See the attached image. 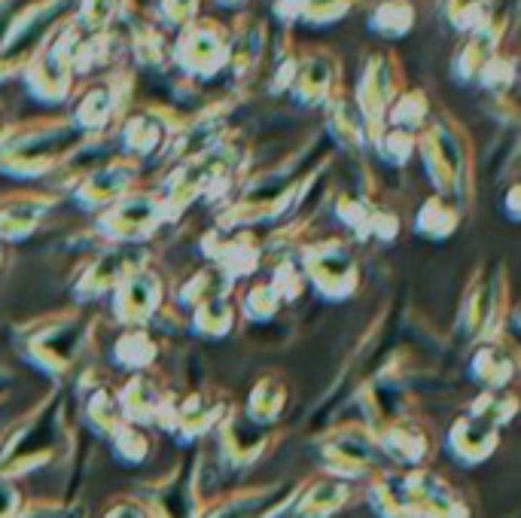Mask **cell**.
<instances>
[{
    "label": "cell",
    "instance_id": "53",
    "mask_svg": "<svg viewBox=\"0 0 521 518\" xmlns=\"http://www.w3.org/2000/svg\"><path fill=\"white\" fill-rule=\"evenodd\" d=\"M516 196H518V189H516V187H512V189H509V198H507V211H509V216H512V220H518V207H516Z\"/></svg>",
    "mask_w": 521,
    "mask_h": 518
},
{
    "label": "cell",
    "instance_id": "32",
    "mask_svg": "<svg viewBox=\"0 0 521 518\" xmlns=\"http://www.w3.org/2000/svg\"><path fill=\"white\" fill-rule=\"evenodd\" d=\"M460 207L455 198H445V196H433L418 207V216H415V229L421 232L424 238H433V241H442V238H451L460 225Z\"/></svg>",
    "mask_w": 521,
    "mask_h": 518
},
{
    "label": "cell",
    "instance_id": "4",
    "mask_svg": "<svg viewBox=\"0 0 521 518\" xmlns=\"http://www.w3.org/2000/svg\"><path fill=\"white\" fill-rule=\"evenodd\" d=\"M317 451L323 457L326 475H335V479L344 482L393 470V464L388 461V455L378 446L375 433L366 424H344V427L330 430L321 439Z\"/></svg>",
    "mask_w": 521,
    "mask_h": 518
},
{
    "label": "cell",
    "instance_id": "21",
    "mask_svg": "<svg viewBox=\"0 0 521 518\" xmlns=\"http://www.w3.org/2000/svg\"><path fill=\"white\" fill-rule=\"evenodd\" d=\"M217 427H220L217 433H220L223 461L235 466V470L254 466L259 457L265 455L268 442H272V430L256 427V424H250L247 417L238 415V412H226Z\"/></svg>",
    "mask_w": 521,
    "mask_h": 518
},
{
    "label": "cell",
    "instance_id": "20",
    "mask_svg": "<svg viewBox=\"0 0 521 518\" xmlns=\"http://www.w3.org/2000/svg\"><path fill=\"white\" fill-rule=\"evenodd\" d=\"M125 104V86L122 77H111L104 82H95L89 91H82L77 107H73L71 122L77 125L86 138H101L107 125L116 120V113Z\"/></svg>",
    "mask_w": 521,
    "mask_h": 518
},
{
    "label": "cell",
    "instance_id": "47",
    "mask_svg": "<svg viewBox=\"0 0 521 518\" xmlns=\"http://www.w3.org/2000/svg\"><path fill=\"white\" fill-rule=\"evenodd\" d=\"M19 518H89L82 504H62V500H37L24 504Z\"/></svg>",
    "mask_w": 521,
    "mask_h": 518
},
{
    "label": "cell",
    "instance_id": "50",
    "mask_svg": "<svg viewBox=\"0 0 521 518\" xmlns=\"http://www.w3.org/2000/svg\"><path fill=\"white\" fill-rule=\"evenodd\" d=\"M156 15L168 24V28L183 31L187 24H192L198 19V4H162Z\"/></svg>",
    "mask_w": 521,
    "mask_h": 518
},
{
    "label": "cell",
    "instance_id": "35",
    "mask_svg": "<svg viewBox=\"0 0 521 518\" xmlns=\"http://www.w3.org/2000/svg\"><path fill=\"white\" fill-rule=\"evenodd\" d=\"M82 412H86V421L104 436H113L116 430L125 424L122 406L116 390H111L107 384H95V388L86 394V403H82Z\"/></svg>",
    "mask_w": 521,
    "mask_h": 518
},
{
    "label": "cell",
    "instance_id": "24",
    "mask_svg": "<svg viewBox=\"0 0 521 518\" xmlns=\"http://www.w3.org/2000/svg\"><path fill=\"white\" fill-rule=\"evenodd\" d=\"M351 500V484L335 475H317L308 484H302L290 513L296 518H333L342 513Z\"/></svg>",
    "mask_w": 521,
    "mask_h": 518
},
{
    "label": "cell",
    "instance_id": "51",
    "mask_svg": "<svg viewBox=\"0 0 521 518\" xmlns=\"http://www.w3.org/2000/svg\"><path fill=\"white\" fill-rule=\"evenodd\" d=\"M22 509H24V497L19 484H15V479L0 475V518H19Z\"/></svg>",
    "mask_w": 521,
    "mask_h": 518
},
{
    "label": "cell",
    "instance_id": "42",
    "mask_svg": "<svg viewBox=\"0 0 521 518\" xmlns=\"http://www.w3.org/2000/svg\"><path fill=\"white\" fill-rule=\"evenodd\" d=\"M272 290L277 293V299H281V305L284 302H296V299L305 293V272H302V265H299V259H277V265H275V274H272Z\"/></svg>",
    "mask_w": 521,
    "mask_h": 518
},
{
    "label": "cell",
    "instance_id": "43",
    "mask_svg": "<svg viewBox=\"0 0 521 518\" xmlns=\"http://www.w3.org/2000/svg\"><path fill=\"white\" fill-rule=\"evenodd\" d=\"M372 140H375L378 153L393 165H406L418 149V135L402 131V129H381Z\"/></svg>",
    "mask_w": 521,
    "mask_h": 518
},
{
    "label": "cell",
    "instance_id": "8",
    "mask_svg": "<svg viewBox=\"0 0 521 518\" xmlns=\"http://www.w3.org/2000/svg\"><path fill=\"white\" fill-rule=\"evenodd\" d=\"M165 220L168 216L159 189H131L116 205L101 211L98 229L116 245H140L144 238L156 235Z\"/></svg>",
    "mask_w": 521,
    "mask_h": 518
},
{
    "label": "cell",
    "instance_id": "15",
    "mask_svg": "<svg viewBox=\"0 0 521 518\" xmlns=\"http://www.w3.org/2000/svg\"><path fill=\"white\" fill-rule=\"evenodd\" d=\"M138 180V162L129 156L104 158L98 168H92L77 187H73V198L82 211H107L111 205L129 196Z\"/></svg>",
    "mask_w": 521,
    "mask_h": 518
},
{
    "label": "cell",
    "instance_id": "2",
    "mask_svg": "<svg viewBox=\"0 0 521 518\" xmlns=\"http://www.w3.org/2000/svg\"><path fill=\"white\" fill-rule=\"evenodd\" d=\"M418 149L424 156V168L433 180L436 196L455 198L464 207L473 192V153L464 129L451 120H436L418 138Z\"/></svg>",
    "mask_w": 521,
    "mask_h": 518
},
{
    "label": "cell",
    "instance_id": "22",
    "mask_svg": "<svg viewBox=\"0 0 521 518\" xmlns=\"http://www.w3.org/2000/svg\"><path fill=\"white\" fill-rule=\"evenodd\" d=\"M174 131H178V125H174L168 107H147V110L131 113L125 120L120 140L129 158L134 156V162H138V158H150L159 149H165Z\"/></svg>",
    "mask_w": 521,
    "mask_h": 518
},
{
    "label": "cell",
    "instance_id": "13",
    "mask_svg": "<svg viewBox=\"0 0 521 518\" xmlns=\"http://www.w3.org/2000/svg\"><path fill=\"white\" fill-rule=\"evenodd\" d=\"M299 488L302 482H272L235 491L229 497L214 500L211 506H201L198 518H277L293 506Z\"/></svg>",
    "mask_w": 521,
    "mask_h": 518
},
{
    "label": "cell",
    "instance_id": "7",
    "mask_svg": "<svg viewBox=\"0 0 521 518\" xmlns=\"http://www.w3.org/2000/svg\"><path fill=\"white\" fill-rule=\"evenodd\" d=\"M89 336V323L82 314H58L46 317L24 336V354L43 372L62 375L80 357Z\"/></svg>",
    "mask_w": 521,
    "mask_h": 518
},
{
    "label": "cell",
    "instance_id": "39",
    "mask_svg": "<svg viewBox=\"0 0 521 518\" xmlns=\"http://www.w3.org/2000/svg\"><path fill=\"white\" fill-rule=\"evenodd\" d=\"M131 53H134V58H138L140 64H147V68H162L165 55H168V46H165L162 31H159L156 24L147 22V19H134V28H131Z\"/></svg>",
    "mask_w": 521,
    "mask_h": 518
},
{
    "label": "cell",
    "instance_id": "45",
    "mask_svg": "<svg viewBox=\"0 0 521 518\" xmlns=\"http://www.w3.org/2000/svg\"><path fill=\"white\" fill-rule=\"evenodd\" d=\"M445 15H449V22L455 24V28L460 31V34H473V31H478L482 24H488L494 15L497 13H491L494 6L488 4H451V6H445Z\"/></svg>",
    "mask_w": 521,
    "mask_h": 518
},
{
    "label": "cell",
    "instance_id": "25",
    "mask_svg": "<svg viewBox=\"0 0 521 518\" xmlns=\"http://www.w3.org/2000/svg\"><path fill=\"white\" fill-rule=\"evenodd\" d=\"M265 24L256 15H245L235 24V31H229V64L226 68H232V77L238 82L254 77L265 58Z\"/></svg>",
    "mask_w": 521,
    "mask_h": 518
},
{
    "label": "cell",
    "instance_id": "6",
    "mask_svg": "<svg viewBox=\"0 0 521 518\" xmlns=\"http://www.w3.org/2000/svg\"><path fill=\"white\" fill-rule=\"evenodd\" d=\"M73 37H77V24L64 22L62 28H53L46 40L40 43L37 53L31 55V62L24 64V80L34 95L46 104H58L67 98V91L73 86V64H71V49Z\"/></svg>",
    "mask_w": 521,
    "mask_h": 518
},
{
    "label": "cell",
    "instance_id": "49",
    "mask_svg": "<svg viewBox=\"0 0 521 518\" xmlns=\"http://www.w3.org/2000/svg\"><path fill=\"white\" fill-rule=\"evenodd\" d=\"M348 10H351V4H302L299 19L305 24H326V22L342 19Z\"/></svg>",
    "mask_w": 521,
    "mask_h": 518
},
{
    "label": "cell",
    "instance_id": "31",
    "mask_svg": "<svg viewBox=\"0 0 521 518\" xmlns=\"http://www.w3.org/2000/svg\"><path fill=\"white\" fill-rule=\"evenodd\" d=\"M326 120H330V135L348 149H363L369 140H372L351 95H342L339 91V95L326 104Z\"/></svg>",
    "mask_w": 521,
    "mask_h": 518
},
{
    "label": "cell",
    "instance_id": "52",
    "mask_svg": "<svg viewBox=\"0 0 521 518\" xmlns=\"http://www.w3.org/2000/svg\"><path fill=\"white\" fill-rule=\"evenodd\" d=\"M101 518H150V515H147V506L140 504V500L122 497V500H116V504Z\"/></svg>",
    "mask_w": 521,
    "mask_h": 518
},
{
    "label": "cell",
    "instance_id": "17",
    "mask_svg": "<svg viewBox=\"0 0 521 518\" xmlns=\"http://www.w3.org/2000/svg\"><path fill=\"white\" fill-rule=\"evenodd\" d=\"M140 265H147V256L138 245H116V247L101 250L86 265V272H82V278L77 283V299L80 302H92V299L98 296L113 293L116 283L129 272L140 269Z\"/></svg>",
    "mask_w": 521,
    "mask_h": 518
},
{
    "label": "cell",
    "instance_id": "34",
    "mask_svg": "<svg viewBox=\"0 0 521 518\" xmlns=\"http://www.w3.org/2000/svg\"><path fill=\"white\" fill-rule=\"evenodd\" d=\"M156 354H159V345L147 327H129L113 341V360L120 363L122 369H131V372H144L147 366L156 360Z\"/></svg>",
    "mask_w": 521,
    "mask_h": 518
},
{
    "label": "cell",
    "instance_id": "38",
    "mask_svg": "<svg viewBox=\"0 0 521 518\" xmlns=\"http://www.w3.org/2000/svg\"><path fill=\"white\" fill-rule=\"evenodd\" d=\"M192 327H196L201 336L220 339L235 327V305L229 302V296L220 299H207L198 308H192Z\"/></svg>",
    "mask_w": 521,
    "mask_h": 518
},
{
    "label": "cell",
    "instance_id": "28",
    "mask_svg": "<svg viewBox=\"0 0 521 518\" xmlns=\"http://www.w3.org/2000/svg\"><path fill=\"white\" fill-rule=\"evenodd\" d=\"M116 397H120L122 415L129 424H138V427H153V424H159V412H162V403H165V390L159 388V381L153 379V375L134 372Z\"/></svg>",
    "mask_w": 521,
    "mask_h": 518
},
{
    "label": "cell",
    "instance_id": "29",
    "mask_svg": "<svg viewBox=\"0 0 521 518\" xmlns=\"http://www.w3.org/2000/svg\"><path fill=\"white\" fill-rule=\"evenodd\" d=\"M49 207H53V198L37 196V192H19L0 202V241H24L40 225Z\"/></svg>",
    "mask_w": 521,
    "mask_h": 518
},
{
    "label": "cell",
    "instance_id": "18",
    "mask_svg": "<svg viewBox=\"0 0 521 518\" xmlns=\"http://www.w3.org/2000/svg\"><path fill=\"white\" fill-rule=\"evenodd\" d=\"M201 247L211 256V265L226 272L232 281L254 274L263 259V245L247 229H214L211 235H205Z\"/></svg>",
    "mask_w": 521,
    "mask_h": 518
},
{
    "label": "cell",
    "instance_id": "36",
    "mask_svg": "<svg viewBox=\"0 0 521 518\" xmlns=\"http://www.w3.org/2000/svg\"><path fill=\"white\" fill-rule=\"evenodd\" d=\"M384 120L391 122V129H402L415 135L421 125L430 120V98H427L424 89H406L393 98V104L388 107V116Z\"/></svg>",
    "mask_w": 521,
    "mask_h": 518
},
{
    "label": "cell",
    "instance_id": "41",
    "mask_svg": "<svg viewBox=\"0 0 521 518\" xmlns=\"http://www.w3.org/2000/svg\"><path fill=\"white\" fill-rule=\"evenodd\" d=\"M113 442V455L120 457L122 464H144L150 457V433L147 427H138V424L125 421L120 430L111 436Z\"/></svg>",
    "mask_w": 521,
    "mask_h": 518
},
{
    "label": "cell",
    "instance_id": "33",
    "mask_svg": "<svg viewBox=\"0 0 521 518\" xmlns=\"http://www.w3.org/2000/svg\"><path fill=\"white\" fill-rule=\"evenodd\" d=\"M235 287V281L229 278L226 272H220L217 265H205V269L192 272L183 287L178 290V305L180 308H198L201 302L207 299H220V296H229Z\"/></svg>",
    "mask_w": 521,
    "mask_h": 518
},
{
    "label": "cell",
    "instance_id": "27",
    "mask_svg": "<svg viewBox=\"0 0 521 518\" xmlns=\"http://www.w3.org/2000/svg\"><path fill=\"white\" fill-rule=\"evenodd\" d=\"M500 40H503V15L497 13L488 24H482L478 31H473V34L464 37V43H460L455 62H451L455 77L460 82H473L478 77V71H482L485 64L497 55Z\"/></svg>",
    "mask_w": 521,
    "mask_h": 518
},
{
    "label": "cell",
    "instance_id": "9",
    "mask_svg": "<svg viewBox=\"0 0 521 518\" xmlns=\"http://www.w3.org/2000/svg\"><path fill=\"white\" fill-rule=\"evenodd\" d=\"M174 62L192 80H211L229 64V31L214 19H196L180 31Z\"/></svg>",
    "mask_w": 521,
    "mask_h": 518
},
{
    "label": "cell",
    "instance_id": "40",
    "mask_svg": "<svg viewBox=\"0 0 521 518\" xmlns=\"http://www.w3.org/2000/svg\"><path fill=\"white\" fill-rule=\"evenodd\" d=\"M411 24H415V6L411 4H381L369 15V28L388 40L406 37Z\"/></svg>",
    "mask_w": 521,
    "mask_h": 518
},
{
    "label": "cell",
    "instance_id": "14",
    "mask_svg": "<svg viewBox=\"0 0 521 518\" xmlns=\"http://www.w3.org/2000/svg\"><path fill=\"white\" fill-rule=\"evenodd\" d=\"M162 296H165V283L162 278L140 265V269L129 272L125 278L116 283L113 290V314L116 321L129 327H147L153 317L162 312Z\"/></svg>",
    "mask_w": 521,
    "mask_h": 518
},
{
    "label": "cell",
    "instance_id": "26",
    "mask_svg": "<svg viewBox=\"0 0 521 518\" xmlns=\"http://www.w3.org/2000/svg\"><path fill=\"white\" fill-rule=\"evenodd\" d=\"M516 369H518L516 354L500 339L476 341L473 354H469V375L485 390H507V384L516 379Z\"/></svg>",
    "mask_w": 521,
    "mask_h": 518
},
{
    "label": "cell",
    "instance_id": "46",
    "mask_svg": "<svg viewBox=\"0 0 521 518\" xmlns=\"http://www.w3.org/2000/svg\"><path fill=\"white\" fill-rule=\"evenodd\" d=\"M478 82L488 91H507L516 86V58L494 55L482 71H478Z\"/></svg>",
    "mask_w": 521,
    "mask_h": 518
},
{
    "label": "cell",
    "instance_id": "5",
    "mask_svg": "<svg viewBox=\"0 0 521 518\" xmlns=\"http://www.w3.org/2000/svg\"><path fill=\"white\" fill-rule=\"evenodd\" d=\"M299 265L305 272V281L314 283V290L323 299L342 302L354 296L360 283V265L354 256V247L344 238H317L299 247Z\"/></svg>",
    "mask_w": 521,
    "mask_h": 518
},
{
    "label": "cell",
    "instance_id": "16",
    "mask_svg": "<svg viewBox=\"0 0 521 518\" xmlns=\"http://www.w3.org/2000/svg\"><path fill=\"white\" fill-rule=\"evenodd\" d=\"M339 58L323 46H311L305 53H299L296 77H293L290 91L296 95L302 107H323L339 95Z\"/></svg>",
    "mask_w": 521,
    "mask_h": 518
},
{
    "label": "cell",
    "instance_id": "12",
    "mask_svg": "<svg viewBox=\"0 0 521 518\" xmlns=\"http://www.w3.org/2000/svg\"><path fill=\"white\" fill-rule=\"evenodd\" d=\"M402 91L400 86V68L397 58L388 53H372L366 58L363 73H360V86L354 91V104L360 116H363L369 138H375L384 125V116H388V107L393 104Z\"/></svg>",
    "mask_w": 521,
    "mask_h": 518
},
{
    "label": "cell",
    "instance_id": "10",
    "mask_svg": "<svg viewBox=\"0 0 521 518\" xmlns=\"http://www.w3.org/2000/svg\"><path fill=\"white\" fill-rule=\"evenodd\" d=\"M503 296H507V278H503V265H488L485 272H478L476 283L469 287V293L460 305L458 330L464 339H497L494 323H503Z\"/></svg>",
    "mask_w": 521,
    "mask_h": 518
},
{
    "label": "cell",
    "instance_id": "3",
    "mask_svg": "<svg viewBox=\"0 0 521 518\" xmlns=\"http://www.w3.org/2000/svg\"><path fill=\"white\" fill-rule=\"evenodd\" d=\"M62 427H64V397H53L40 408H34L19 427L6 436L4 446H0V475L15 479V475L46 466L55 457L58 442H62Z\"/></svg>",
    "mask_w": 521,
    "mask_h": 518
},
{
    "label": "cell",
    "instance_id": "30",
    "mask_svg": "<svg viewBox=\"0 0 521 518\" xmlns=\"http://www.w3.org/2000/svg\"><path fill=\"white\" fill-rule=\"evenodd\" d=\"M284 408H287V384L277 379V375H263L247 397L245 417L250 424H256V427L272 430L281 421Z\"/></svg>",
    "mask_w": 521,
    "mask_h": 518
},
{
    "label": "cell",
    "instance_id": "23",
    "mask_svg": "<svg viewBox=\"0 0 521 518\" xmlns=\"http://www.w3.org/2000/svg\"><path fill=\"white\" fill-rule=\"evenodd\" d=\"M497 442H500L497 427L478 421V417H469L464 412L449 430V455L455 457L458 464L476 466V464L488 461L494 451H497Z\"/></svg>",
    "mask_w": 521,
    "mask_h": 518
},
{
    "label": "cell",
    "instance_id": "19",
    "mask_svg": "<svg viewBox=\"0 0 521 518\" xmlns=\"http://www.w3.org/2000/svg\"><path fill=\"white\" fill-rule=\"evenodd\" d=\"M375 439L393 466L406 464L409 470L421 466L433 451L430 430L411 415H400V417H393V421H388L381 430H375Z\"/></svg>",
    "mask_w": 521,
    "mask_h": 518
},
{
    "label": "cell",
    "instance_id": "37",
    "mask_svg": "<svg viewBox=\"0 0 521 518\" xmlns=\"http://www.w3.org/2000/svg\"><path fill=\"white\" fill-rule=\"evenodd\" d=\"M518 412V403L516 397L507 394V390H482L478 399L467 406V415L469 417H478V421L491 424V427H507V424L516 417Z\"/></svg>",
    "mask_w": 521,
    "mask_h": 518
},
{
    "label": "cell",
    "instance_id": "44",
    "mask_svg": "<svg viewBox=\"0 0 521 518\" xmlns=\"http://www.w3.org/2000/svg\"><path fill=\"white\" fill-rule=\"evenodd\" d=\"M241 308H245V314L250 317V321H272V317L277 314V308H281V299H277V293L272 290V283L259 281L245 293Z\"/></svg>",
    "mask_w": 521,
    "mask_h": 518
},
{
    "label": "cell",
    "instance_id": "11",
    "mask_svg": "<svg viewBox=\"0 0 521 518\" xmlns=\"http://www.w3.org/2000/svg\"><path fill=\"white\" fill-rule=\"evenodd\" d=\"M409 518H469V504L439 473L415 466L400 470Z\"/></svg>",
    "mask_w": 521,
    "mask_h": 518
},
{
    "label": "cell",
    "instance_id": "48",
    "mask_svg": "<svg viewBox=\"0 0 521 518\" xmlns=\"http://www.w3.org/2000/svg\"><path fill=\"white\" fill-rule=\"evenodd\" d=\"M400 232V216L391 211V207L372 205L369 211V225H366V235H375L378 241H393Z\"/></svg>",
    "mask_w": 521,
    "mask_h": 518
},
{
    "label": "cell",
    "instance_id": "1",
    "mask_svg": "<svg viewBox=\"0 0 521 518\" xmlns=\"http://www.w3.org/2000/svg\"><path fill=\"white\" fill-rule=\"evenodd\" d=\"M86 135L71 120H40L0 135V171L15 177L49 174L86 144Z\"/></svg>",
    "mask_w": 521,
    "mask_h": 518
}]
</instances>
